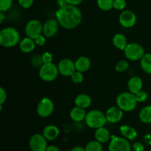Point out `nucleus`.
<instances>
[{
	"label": "nucleus",
	"mask_w": 151,
	"mask_h": 151,
	"mask_svg": "<svg viewBox=\"0 0 151 151\" xmlns=\"http://www.w3.org/2000/svg\"><path fill=\"white\" fill-rule=\"evenodd\" d=\"M59 24L66 29H74L80 24L82 20V13L77 6L67 4L59 8L55 13Z\"/></svg>",
	"instance_id": "1"
},
{
	"label": "nucleus",
	"mask_w": 151,
	"mask_h": 151,
	"mask_svg": "<svg viewBox=\"0 0 151 151\" xmlns=\"http://www.w3.org/2000/svg\"><path fill=\"white\" fill-rule=\"evenodd\" d=\"M20 41V35L14 27L4 28L0 32V44L5 48L13 47Z\"/></svg>",
	"instance_id": "2"
},
{
	"label": "nucleus",
	"mask_w": 151,
	"mask_h": 151,
	"mask_svg": "<svg viewBox=\"0 0 151 151\" xmlns=\"http://www.w3.org/2000/svg\"><path fill=\"white\" fill-rule=\"evenodd\" d=\"M116 105L123 111L129 112L134 110L137 106V100L136 95L131 92H122L117 96Z\"/></svg>",
	"instance_id": "3"
},
{
	"label": "nucleus",
	"mask_w": 151,
	"mask_h": 151,
	"mask_svg": "<svg viewBox=\"0 0 151 151\" xmlns=\"http://www.w3.org/2000/svg\"><path fill=\"white\" fill-rule=\"evenodd\" d=\"M86 123L89 128L97 129L103 127L108 122L106 114L99 110L90 111L86 114L85 118Z\"/></svg>",
	"instance_id": "4"
},
{
	"label": "nucleus",
	"mask_w": 151,
	"mask_h": 151,
	"mask_svg": "<svg viewBox=\"0 0 151 151\" xmlns=\"http://www.w3.org/2000/svg\"><path fill=\"white\" fill-rule=\"evenodd\" d=\"M59 73L58 68L52 62L49 63H43L39 69V77L46 82L53 81L58 77Z\"/></svg>",
	"instance_id": "5"
},
{
	"label": "nucleus",
	"mask_w": 151,
	"mask_h": 151,
	"mask_svg": "<svg viewBox=\"0 0 151 151\" xmlns=\"http://www.w3.org/2000/svg\"><path fill=\"white\" fill-rule=\"evenodd\" d=\"M125 57L129 60L136 61L141 60L145 55V50L143 47L137 43H131L127 45L124 50Z\"/></svg>",
	"instance_id": "6"
},
{
	"label": "nucleus",
	"mask_w": 151,
	"mask_h": 151,
	"mask_svg": "<svg viewBox=\"0 0 151 151\" xmlns=\"http://www.w3.org/2000/svg\"><path fill=\"white\" fill-rule=\"evenodd\" d=\"M109 151H131V146L128 139L125 137L112 136Z\"/></svg>",
	"instance_id": "7"
},
{
	"label": "nucleus",
	"mask_w": 151,
	"mask_h": 151,
	"mask_svg": "<svg viewBox=\"0 0 151 151\" xmlns=\"http://www.w3.org/2000/svg\"><path fill=\"white\" fill-rule=\"evenodd\" d=\"M43 32V25L41 22L36 19H32L27 22L25 27V33L29 38L35 39L38 36L41 35Z\"/></svg>",
	"instance_id": "8"
},
{
	"label": "nucleus",
	"mask_w": 151,
	"mask_h": 151,
	"mask_svg": "<svg viewBox=\"0 0 151 151\" xmlns=\"http://www.w3.org/2000/svg\"><path fill=\"white\" fill-rule=\"evenodd\" d=\"M54 111V103L48 97H44L37 106V113L41 117H48Z\"/></svg>",
	"instance_id": "9"
},
{
	"label": "nucleus",
	"mask_w": 151,
	"mask_h": 151,
	"mask_svg": "<svg viewBox=\"0 0 151 151\" xmlns=\"http://www.w3.org/2000/svg\"><path fill=\"white\" fill-rule=\"evenodd\" d=\"M29 147L32 151H46L47 148V139L40 134H35L29 139Z\"/></svg>",
	"instance_id": "10"
},
{
	"label": "nucleus",
	"mask_w": 151,
	"mask_h": 151,
	"mask_svg": "<svg viewBox=\"0 0 151 151\" xmlns=\"http://www.w3.org/2000/svg\"><path fill=\"white\" fill-rule=\"evenodd\" d=\"M59 73L65 77H71V75L76 71L75 63L70 59H63L58 65Z\"/></svg>",
	"instance_id": "11"
},
{
	"label": "nucleus",
	"mask_w": 151,
	"mask_h": 151,
	"mask_svg": "<svg viewBox=\"0 0 151 151\" xmlns=\"http://www.w3.org/2000/svg\"><path fill=\"white\" fill-rule=\"evenodd\" d=\"M119 22L123 27L131 28L135 25L137 22V16L131 10H124L119 15Z\"/></svg>",
	"instance_id": "12"
},
{
	"label": "nucleus",
	"mask_w": 151,
	"mask_h": 151,
	"mask_svg": "<svg viewBox=\"0 0 151 151\" xmlns=\"http://www.w3.org/2000/svg\"><path fill=\"white\" fill-rule=\"evenodd\" d=\"M106 116L109 122L116 123L122 119L123 116V111L118 106H112L107 110Z\"/></svg>",
	"instance_id": "13"
},
{
	"label": "nucleus",
	"mask_w": 151,
	"mask_h": 151,
	"mask_svg": "<svg viewBox=\"0 0 151 151\" xmlns=\"http://www.w3.org/2000/svg\"><path fill=\"white\" fill-rule=\"evenodd\" d=\"M58 22L55 19H49L43 25V33L46 37H52L58 30Z\"/></svg>",
	"instance_id": "14"
},
{
	"label": "nucleus",
	"mask_w": 151,
	"mask_h": 151,
	"mask_svg": "<svg viewBox=\"0 0 151 151\" xmlns=\"http://www.w3.org/2000/svg\"><path fill=\"white\" fill-rule=\"evenodd\" d=\"M143 82L142 80L138 76H134L130 78L128 83V88L130 92L136 94L140 91L142 88Z\"/></svg>",
	"instance_id": "15"
},
{
	"label": "nucleus",
	"mask_w": 151,
	"mask_h": 151,
	"mask_svg": "<svg viewBox=\"0 0 151 151\" xmlns=\"http://www.w3.org/2000/svg\"><path fill=\"white\" fill-rule=\"evenodd\" d=\"M35 40L27 37L19 42V48L21 51L24 53H29L33 51L35 48Z\"/></svg>",
	"instance_id": "16"
},
{
	"label": "nucleus",
	"mask_w": 151,
	"mask_h": 151,
	"mask_svg": "<svg viewBox=\"0 0 151 151\" xmlns=\"http://www.w3.org/2000/svg\"><path fill=\"white\" fill-rule=\"evenodd\" d=\"M59 134H60V131L58 128L53 125H47L43 131V135L47 139V140H49V141H52L57 139Z\"/></svg>",
	"instance_id": "17"
},
{
	"label": "nucleus",
	"mask_w": 151,
	"mask_h": 151,
	"mask_svg": "<svg viewBox=\"0 0 151 151\" xmlns=\"http://www.w3.org/2000/svg\"><path fill=\"white\" fill-rule=\"evenodd\" d=\"M75 63L76 70L82 72V73L88 71L91 66V60L86 56H81V57L78 58Z\"/></svg>",
	"instance_id": "18"
},
{
	"label": "nucleus",
	"mask_w": 151,
	"mask_h": 151,
	"mask_svg": "<svg viewBox=\"0 0 151 151\" xmlns=\"http://www.w3.org/2000/svg\"><path fill=\"white\" fill-rule=\"evenodd\" d=\"M94 137L97 141L100 142L102 144L106 143L111 138L109 130L104 127H101V128L96 129L95 133H94Z\"/></svg>",
	"instance_id": "19"
},
{
	"label": "nucleus",
	"mask_w": 151,
	"mask_h": 151,
	"mask_svg": "<svg viewBox=\"0 0 151 151\" xmlns=\"http://www.w3.org/2000/svg\"><path fill=\"white\" fill-rule=\"evenodd\" d=\"M119 131H120L121 134L125 139L131 141L135 139L137 137V131H136L135 128L129 125H122L119 128Z\"/></svg>",
	"instance_id": "20"
},
{
	"label": "nucleus",
	"mask_w": 151,
	"mask_h": 151,
	"mask_svg": "<svg viewBox=\"0 0 151 151\" xmlns=\"http://www.w3.org/2000/svg\"><path fill=\"white\" fill-rule=\"evenodd\" d=\"M75 103L78 107L85 109L89 107L90 105L91 104V99L87 94H81L76 97L75 100Z\"/></svg>",
	"instance_id": "21"
},
{
	"label": "nucleus",
	"mask_w": 151,
	"mask_h": 151,
	"mask_svg": "<svg viewBox=\"0 0 151 151\" xmlns=\"http://www.w3.org/2000/svg\"><path fill=\"white\" fill-rule=\"evenodd\" d=\"M86 114L84 109L76 106L73 108L70 112V117L75 122H81L85 119Z\"/></svg>",
	"instance_id": "22"
},
{
	"label": "nucleus",
	"mask_w": 151,
	"mask_h": 151,
	"mask_svg": "<svg viewBox=\"0 0 151 151\" xmlns=\"http://www.w3.org/2000/svg\"><path fill=\"white\" fill-rule=\"evenodd\" d=\"M113 44L116 48L124 50L127 47V38L123 34L117 33L114 35L113 38Z\"/></svg>",
	"instance_id": "23"
},
{
	"label": "nucleus",
	"mask_w": 151,
	"mask_h": 151,
	"mask_svg": "<svg viewBox=\"0 0 151 151\" xmlns=\"http://www.w3.org/2000/svg\"><path fill=\"white\" fill-rule=\"evenodd\" d=\"M140 65L144 72L147 74H151V54L147 53L140 60Z\"/></svg>",
	"instance_id": "24"
},
{
	"label": "nucleus",
	"mask_w": 151,
	"mask_h": 151,
	"mask_svg": "<svg viewBox=\"0 0 151 151\" xmlns=\"http://www.w3.org/2000/svg\"><path fill=\"white\" fill-rule=\"evenodd\" d=\"M139 119L143 123L150 124L151 123V106H148L143 108L139 112Z\"/></svg>",
	"instance_id": "25"
},
{
	"label": "nucleus",
	"mask_w": 151,
	"mask_h": 151,
	"mask_svg": "<svg viewBox=\"0 0 151 151\" xmlns=\"http://www.w3.org/2000/svg\"><path fill=\"white\" fill-rule=\"evenodd\" d=\"M97 6L104 11H109L114 8V0H97Z\"/></svg>",
	"instance_id": "26"
},
{
	"label": "nucleus",
	"mask_w": 151,
	"mask_h": 151,
	"mask_svg": "<svg viewBox=\"0 0 151 151\" xmlns=\"http://www.w3.org/2000/svg\"><path fill=\"white\" fill-rule=\"evenodd\" d=\"M86 151H103L102 143L97 140L91 141L86 145L85 147Z\"/></svg>",
	"instance_id": "27"
},
{
	"label": "nucleus",
	"mask_w": 151,
	"mask_h": 151,
	"mask_svg": "<svg viewBox=\"0 0 151 151\" xmlns=\"http://www.w3.org/2000/svg\"><path fill=\"white\" fill-rule=\"evenodd\" d=\"M129 67L128 62L125 60H121L118 62L115 66V69L118 72H123L126 71Z\"/></svg>",
	"instance_id": "28"
},
{
	"label": "nucleus",
	"mask_w": 151,
	"mask_h": 151,
	"mask_svg": "<svg viewBox=\"0 0 151 151\" xmlns=\"http://www.w3.org/2000/svg\"><path fill=\"white\" fill-rule=\"evenodd\" d=\"M12 4H13V0H0V11H7L12 7Z\"/></svg>",
	"instance_id": "29"
},
{
	"label": "nucleus",
	"mask_w": 151,
	"mask_h": 151,
	"mask_svg": "<svg viewBox=\"0 0 151 151\" xmlns=\"http://www.w3.org/2000/svg\"><path fill=\"white\" fill-rule=\"evenodd\" d=\"M71 79L75 83H81L83 81V75L82 72L76 70L71 75Z\"/></svg>",
	"instance_id": "30"
},
{
	"label": "nucleus",
	"mask_w": 151,
	"mask_h": 151,
	"mask_svg": "<svg viewBox=\"0 0 151 151\" xmlns=\"http://www.w3.org/2000/svg\"><path fill=\"white\" fill-rule=\"evenodd\" d=\"M125 0H114V8L118 10H122L126 7Z\"/></svg>",
	"instance_id": "31"
},
{
	"label": "nucleus",
	"mask_w": 151,
	"mask_h": 151,
	"mask_svg": "<svg viewBox=\"0 0 151 151\" xmlns=\"http://www.w3.org/2000/svg\"><path fill=\"white\" fill-rule=\"evenodd\" d=\"M135 95L137 102H139V103H142V102L146 101L147 100V97H148V95H147V93L145 91H142V90H141L138 93H137Z\"/></svg>",
	"instance_id": "32"
},
{
	"label": "nucleus",
	"mask_w": 151,
	"mask_h": 151,
	"mask_svg": "<svg viewBox=\"0 0 151 151\" xmlns=\"http://www.w3.org/2000/svg\"><path fill=\"white\" fill-rule=\"evenodd\" d=\"M52 55L50 52H46L43 53L41 55V59H42L43 63H49L52 62Z\"/></svg>",
	"instance_id": "33"
},
{
	"label": "nucleus",
	"mask_w": 151,
	"mask_h": 151,
	"mask_svg": "<svg viewBox=\"0 0 151 151\" xmlns=\"http://www.w3.org/2000/svg\"><path fill=\"white\" fill-rule=\"evenodd\" d=\"M19 5L25 9L29 8L33 4L34 0H18Z\"/></svg>",
	"instance_id": "34"
},
{
	"label": "nucleus",
	"mask_w": 151,
	"mask_h": 151,
	"mask_svg": "<svg viewBox=\"0 0 151 151\" xmlns=\"http://www.w3.org/2000/svg\"><path fill=\"white\" fill-rule=\"evenodd\" d=\"M35 40V42L37 46H40V47H42L46 43V38L45 37L43 36L42 35H40L39 36L37 37Z\"/></svg>",
	"instance_id": "35"
},
{
	"label": "nucleus",
	"mask_w": 151,
	"mask_h": 151,
	"mask_svg": "<svg viewBox=\"0 0 151 151\" xmlns=\"http://www.w3.org/2000/svg\"><path fill=\"white\" fill-rule=\"evenodd\" d=\"M32 64L35 66H42L43 61L41 59V56H35L32 59Z\"/></svg>",
	"instance_id": "36"
},
{
	"label": "nucleus",
	"mask_w": 151,
	"mask_h": 151,
	"mask_svg": "<svg viewBox=\"0 0 151 151\" xmlns=\"http://www.w3.org/2000/svg\"><path fill=\"white\" fill-rule=\"evenodd\" d=\"M7 99V94L2 87L0 88V106H2L3 103L6 101Z\"/></svg>",
	"instance_id": "37"
},
{
	"label": "nucleus",
	"mask_w": 151,
	"mask_h": 151,
	"mask_svg": "<svg viewBox=\"0 0 151 151\" xmlns=\"http://www.w3.org/2000/svg\"><path fill=\"white\" fill-rule=\"evenodd\" d=\"M133 149H134V151H144L145 147L142 143L135 142L133 145Z\"/></svg>",
	"instance_id": "38"
},
{
	"label": "nucleus",
	"mask_w": 151,
	"mask_h": 151,
	"mask_svg": "<svg viewBox=\"0 0 151 151\" xmlns=\"http://www.w3.org/2000/svg\"><path fill=\"white\" fill-rule=\"evenodd\" d=\"M83 0H66L67 3L69 4H72V5H75L77 6L78 4H81Z\"/></svg>",
	"instance_id": "39"
},
{
	"label": "nucleus",
	"mask_w": 151,
	"mask_h": 151,
	"mask_svg": "<svg viewBox=\"0 0 151 151\" xmlns=\"http://www.w3.org/2000/svg\"><path fill=\"white\" fill-rule=\"evenodd\" d=\"M67 4H69L66 1V0H58V6L59 7V8H62V7H64L65 6H66Z\"/></svg>",
	"instance_id": "40"
},
{
	"label": "nucleus",
	"mask_w": 151,
	"mask_h": 151,
	"mask_svg": "<svg viewBox=\"0 0 151 151\" xmlns=\"http://www.w3.org/2000/svg\"><path fill=\"white\" fill-rule=\"evenodd\" d=\"M46 151H60V150H59L58 147H56V146L51 145V146H49V147H47Z\"/></svg>",
	"instance_id": "41"
},
{
	"label": "nucleus",
	"mask_w": 151,
	"mask_h": 151,
	"mask_svg": "<svg viewBox=\"0 0 151 151\" xmlns=\"http://www.w3.org/2000/svg\"><path fill=\"white\" fill-rule=\"evenodd\" d=\"M71 151H86V149L82 147H75L72 148Z\"/></svg>",
	"instance_id": "42"
},
{
	"label": "nucleus",
	"mask_w": 151,
	"mask_h": 151,
	"mask_svg": "<svg viewBox=\"0 0 151 151\" xmlns=\"http://www.w3.org/2000/svg\"><path fill=\"white\" fill-rule=\"evenodd\" d=\"M3 13H4V12L0 11V18H1V20H0V22H1V23H2L3 19H4V14H3Z\"/></svg>",
	"instance_id": "43"
},
{
	"label": "nucleus",
	"mask_w": 151,
	"mask_h": 151,
	"mask_svg": "<svg viewBox=\"0 0 151 151\" xmlns=\"http://www.w3.org/2000/svg\"><path fill=\"white\" fill-rule=\"evenodd\" d=\"M150 151H151V150H150Z\"/></svg>",
	"instance_id": "44"
}]
</instances>
